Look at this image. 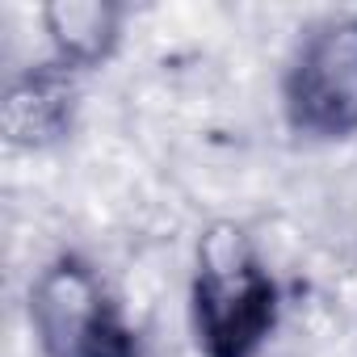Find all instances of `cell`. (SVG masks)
Listing matches in <instances>:
<instances>
[{
  "mask_svg": "<svg viewBox=\"0 0 357 357\" xmlns=\"http://www.w3.org/2000/svg\"><path fill=\"white\" fill-rule=\"evenodd\" d=\"M278 324V282L236 223H215L198 244L194 328L206 357H252Z\"/></svg>",
  "mask_w": 357,
  "mask_h": 357,
  "instance_id": "6da1fadb",
  "label": "cell"
},
{
  "mask_svg": "<svg viewBox=\"0 0 357 357\" xmlns=\"http://www.w3.org/2000/svg\"><path fill=\"white\" fill-rule=\"evenodd\" d=\"M30 328L47 357H139V336L122 319L101 273L63 252L30 282Z\"/></svg>",
  "mask_w": 357,
  "mask_h": 357,
  "instance_id": "7a4b0ae2",
  "label": "cell"
},
{
  "mask_svg": "<svg viewBox=\"0 0 357 357\" xmlns=\"http://www.w3.org/2000/svg\"><path fill=\"white\" fill-rule=\"evenodd\" d=\"M282 109L303 139L357 135V13H332L303 30L282 76Z\"/></svg>",
  "mask_w": 357,
  "mask_h": 357,
  "instance_id": "3957f363",
  "label": "cell"
},
{
  "mask_svg": "<svg viewBox=\"0 0 357 357\" xmlns=\"http://www.w3.org/2000/svg\"><path fill=\"white\" fill-rule=\"evenodd\" d=\"M72 118H76V72H68L63 63L51 59L9 84V97H5L9 143L17 147L59 143L72 130Z\"/></svg>",
  "mask_w": 357,
  "mask_h": 357,
  "instance_id": "277c9868",
  "label": "cell"
},
{
  "mask_svg": "<svg viewBox=\"0 0 357 357\" xmlns=\"http://www.w3.org/2000/svg\"><path fill=\"white\" fill-rule=\"evenodd\" d=\"M38 17L55 47V63H63L68 72H89L114 55L126 9L109 0H51Z\"/></svg>",
  "mask_w": 357,
  "mask_h": 357,
  "instance_id": "5b68a950",
  "label": "cell"
}]
</instances>
